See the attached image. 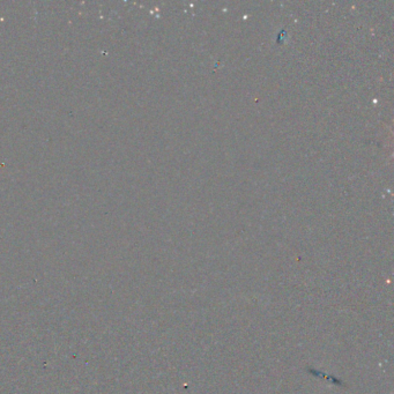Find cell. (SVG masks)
Segmentation results:
<instances>
[]
</instances>
